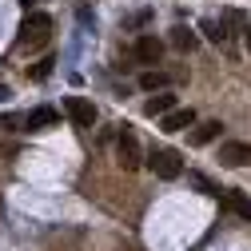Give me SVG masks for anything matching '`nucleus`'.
I'll list each match as a JSON object with an SVG mask.
<instances>
[{
  "label": "nucleus",
  "instance_id": "1",
  "mask_svg": "<svg viewBox=\"0 0 251 251\" xmlns=\"http://www.w3.org/2000/svg\"><path fill=\"white\" fill-rule=\"evenodd\" d=\"M48 36H52V16L48 12H28L20 32H16V44L20 48H44Z\"/></svg>",
  "mask_w": 251,
  "mask_h": 251
},
{
  "label": "nucleus",
  "instance_id": "2",
  "mask_svg": "<svg viewBox=\"0 0 251 251\" xmlns=\"http://www.w3.org/2000/svg\"><path fill=\"white\" fill-rule=\"evenodd\" d=\"M148 168L160 176V179H179V176H183V160H179L176 148H151Z\"/></svg>",
  "mask_w": 251,
  "mask_h": 251
},
{
  "label": "nucleus",
  "instance_id": "3",
  "mask_svg": "<svg viewBox=\"0 0 251 251\" xmlns=\"http://www.w3.org/2000/svg\"><path fill=\"white\" fill-rule=\"evenodd\" d=\"M116 160H120V168L124 172H136L144 160H140V144H136V136L124 128L120 136H116Z\"/></svg>",
  "mask_w": 251,
  "mask_h": 251
},
{
  "label": "nucleus",
  "instance_id": "4",
  "mask_svg": "<svg viewBox=\"0 0 251 251\" xmlns=\"http://www.w3.org/2000/svg\"><path fill=\"white\" fill-rule=\"evenodd\" d=\"M64 112H68V120L76 124V128H92V124H96V104L84 100V96H68Z\"/></svg>",
  "mask_w": 251,
  "mask_h": 251
},
{
  "label": "nucleus",
  "instance_id": "5",
  "mask_svg": "<svg viewBox=\"0 0 251 251\" xmlns=\"http://www.w3.org/2000/svg\"><path fill=\"white\" fill-rule=\"evenodd\" d=\"M219 164H224V168H247L251 164V144H243V140L219 144Z\"/></svg>",
  "mask_w": 251,
  "mask_h": 251
},
{
  "label": "nucleus",
  "instance_id": "6",
  "mask_svg": "<svg viewBox=\"0 0 251 251\" xmlns=\"http://www.w3.org/2000/svg\"><path fill=\"white\" fill-rule=\"evenodd\" d=\"M132 56L140 60V64H160V56H164V40H155V36H140L132 44Z\"/></svg>",
  "mask_w": 251,
  "mask_h": 251
},
{
  "label": "nucleus",
  "instance_id": "7",
  "mask_svg": "<svg viewBox=\"0 0 251 251\" xmlns=\"http://www.w3.org/2000/svg\"><path fill=\"white\" fill-rule=\"evenodd\" d=\"M56 120H60V112H56L52 104H40V108H32V112L24 116V128H28V132H44V128H52Z\"/></svg>",
  "mask_w": 251,
  "mask_h": 251
},
{
  "label": "nucleus",
  "instance_id": "8",
  "mask_svg": "<svg viewBox=\"0 0 251 251\" xmlns=\"http://www.w3.org/2000/svg\"><path fill=\"white\" fill-rule=\"evenodd\" d=\"M196 124V112L192 108H172L164 116V132H183V128H192Z\"/></svg>",
  "mask_w": 251,
  "mask_h": 251
},
{
  "label": "nucleus",
  "instance_id": "9",
  "mask_svg": "<svg viewBox=\"0 0 251 251\" xmlns=\"http://www.w3.org/2000/svg\"><path fill=\"white\" fill-rule=\"evenodd\" d=\"M219 200H224V207H227L231 215H239V219H251V200H247L243 192H224Z\"/></svg>",
  "mask_w": 251,
  "mask_h": 251
},
{
  "label": "nucleus",
  "instance_id": "10",
  "mask_svg": "<svg viewBox=\"0 0 251 251\" xmlns=\"http://www.w3.org/2000/svg\"><path fill=\"white\" fill-rule=\"evenodd\" d=\"M219 132H224V124H219V120H207V124H200V128L192 132V144H196V148H203V144L219 140Z\"/></svg>",
  "mask_w": 251,
  "mask_h": 251
},
{
  "label": "nucleus",
  "instance_id": "11",
  "mask_svg": "<svg viewBox=\"0 0 251 251\" xmlns=\"http://www.w3.org/2000/svg\"><path fill=\"white\" fill-rule=\"evenodd\" d=\"M176 108V96H168V92H164V96H151L148 104H144V116H168Z\"/></svg>",
  "mask_w": 251,
  "mask_h": 251
},
{
  "label": "nucleus",
  "instance_id": "12",
  "mask_svg": "<svg viewBox=\"0 0 251 251\" xmlns=\"http://www.w3.org/2000/svg\"><path fill=\"white\" fill-rule=\"evenodd\" d=\"M168 84H172L168 72H144V76H140V88H144V92H164Z\"/></svg>",
  "mask_w": 251,
  "mask_h": 251
},
{
  "label": "nucleus",
  "instance_id": "13",
  "mask_svg": "<svg viewBox=\"0 0 251 251\" xmlns=\"http://www.w3.org/2000/svg\"><path fill=\"white\" fill-rule=\"evenodd\" d=\"M172 44H176L179 52H192V48H196V32H192V28H183V24H176V28H172Z\"/></svg>",
  "mask_w": 251,
  "mask_h": 251
},
{
  "label": "nucleus",
  "instance_id": "14",
  "mask_svg": "<svg viewBox=\"0 0 251 251\" xmlns=\"http://www.w3.org/2000/svg\"><path fill=\"white\" fill-rule=\"evenodd\" d=\"M203 32H207V40H215V44L227 40V28L219 24V20H203Z\"/></svg>",
  "mask_w": 251,
  "mask_h": 251
},
{
  "label": "nucleus",
  "instance_id": "15",
  "mask_svg": "<svg viewBox=\"0 0 251 251\" xmlns=\"http://www.w3.org/2000/svg\"><path fill=\"white\" fill-rule=\"evenodd\" d=\"M52 64H56V60H52V56H44V60H40V64H36L32 72H28V76H32V80H44V76L52 72Z\"/></svg>",
  "mask_w": 251,
  "mask_h": 251
},
{
  "label": "nucleus",
  "instance_id": "16",
  "mask_svg": "<svg viewBox=\"0 0 251 251\" xmlns=\"http://www.w3.org/2000/svg\"><path fill=\"white\" fill-rule=\"evenodd\" d=\"M243 40H247V52H251V24L243 28Z\"/></svg>",
  "mask_w": 251,
  "mask_h": 251
},
{
  "label": "nucleus",
  "instance_id": "17",
  "mask_svg": "<svg viewBox=\"0 0 251 251\" xmlns=\"http://www.w3.org/2000/svg\"><path fill=\"white\" fill-rule=\"evenodd\" d=\"M4 100H8V88H4V84H0V104H4Z\"/></svg>",
  "mask_w": 251,
  "mask_h": 251
},
{
  "label": "nucleus",
  "instance_id": "18",
  "mask_svg": "<svg viewBox=\"0 0 251 251\" xmlns=\"http://www.w3.org/2000/svg\"><path fill=\"white\" fill-rule=\"evenodd\" d=\"M20 4H24V8H28V4H36V0H20Z\"/></svg>",
  "mask_w": 251,
  "mask_h": 251
}]
</instances>
